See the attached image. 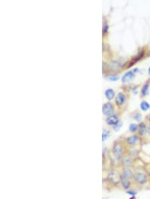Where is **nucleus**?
Instances as JSON below:
<instances>
[{
  "label": "nucleus",
  "instance_id": "5",
  "mask_svg": "<svg viewBox=\"0 0 150 199\" xmlns=\"http://www.w3.org/2000/svg\"><path fill=\"white\" fill-rule=\"evenodd\" d=\"M119 169L122 176L130 180L133 179V176H134V173H135L134 168H133V167L120 166Z\"/></svg>",
  "mask_w": 150,
  "mask_h": 199
},
{
  "label": "nucleus",
  "instance_id": "20",
  "mask_svg": "<svg viewBox=\"0 0 150 199\" xmlns=\"http://www.w3.org/2000/svg\"><path fill=\"white\" fill-rule=\"evenodd\" d=\"M109 134H110V132L108 130L106 129H104L103 131V134H102V140L103 141H105V140L108 138V137L109 136Z\"/></svg>",
  "mask_w": 150,
  "mask_h": 199
},
{
  "label": "nucleus",
  "instance_id": "23",
  "mask_svg": "<svg viewBox=\"0 0 150 199\" xmlns=\"http://www.w3.org/2000/svg\"><path fill=\"white\" fill-rule=\"evenodd\" d=\"M129 199H136V196H132Z\"/></svg>",
  "mask_w": 150,
  "mask_h": 199
},
{
  "label": "nucleus",
  "instance_id": "22",
  "mask_svg": "<svg viewBox=\"0 0 150 199\" xmlns=\"http://www.w3.org/2000/svg\"><path fill=\"white\" fill-rule=\"evenodd\" d=\"M121 126H122L121 123H118L117 125H116V126H114V129H115V130H116V131H118V130H119Z\"/></svg>",
  "mask_w": 150,
  "mask_h": 199
},
{
  "label": "nucleus",
  "instance_id": "4",
  "mask_svg": "<svg viewBox=\"0 0 150 199\" xmlns=\"http://www.w3.org/2000/svg\"><path fill=\"white\" fill-rule=\"evenodd\" d=\"M121 188H122L123 190H124L125 191L130 189H136L135 184L134 182H133V180L128 179L127 178L122 176V175H121Z\"/></svg>",
  "mask_w": 150,
  "mask_h": 199
},
{
  "label": "nucleus",
  "instance_id": "17",
  "mask_svg": "<svg viewBox=\"0 0 150 199\" xmlns=\"http://www.w3.org/2000/svg\"><path fill=\"white\" fill-rule=\"evenodd\" d=\"M125 192H126V194H127V195H130L131 196H136L138 193V190H136V189H130V190H128L125 191Z\"/></svg>",
  "mask_w": 150,
  "mask_h": 199
},
{
  "label": "nucleus",
  "instance_id": "16",
  "mask_svg": "<svg viewBox=\"0 0 150 199\" xmlns=\"http://www.w3.org/2000/svg\"><path fill=\"white\" fill-rule=\"evenodd\" d=\"M130 131L132 132V133H134L136 131H137L138 129H139V126H138L137 124H134V123H132L131 124L130 126Z\"/></svg>",
  "mask_w": 150,
  "mask_h": 199
},
{
  "label": "nucleus",
  "instance_id": "8",
  "mask_svg": "<svg viewBox=\"0 0 150 199\" xmlns=\"http://www.w3.org/2000/svg\"><path fill=\"white\" fill-rule=\"evenodd\" d=\"M114 111V107L111 103H106L103 106V112L106 115H111Z\"/></svg>",
  "mask_w": 150,
  "mask_h": 199
},
{
  "label": "nucleus",
  "instance_id": "25",
  "mask_svg": "<svg viewBox=\"0 0 150 199\" xmlns=\"http://www.w3.org/2000/svg\"><path fill=\"white\" fill-rule=\"evenodd\" d=\"M149 121H150V119H149ZM149 129H150V126H149Z\"/></svg>",
  "mask_w": 150,
  "mask_h": 199
},
{
  "label": "nucleus",
  "instance_id": "11",
  "mask_svg": "<svg viewBox=\"0 0 150 199\" xmlns=\"http://www.w3.org/2000/svg\"><path fill=\"white\" fill-rule=\"evenodd\" d=\"M135 77V75L132 71H130V72H127V73H125L124 75V76L122 77V82L123 83H127V82H129L130 81H132V79Z\"/></svg>",
  "mask_w": 150,
  "mask_h": 199
},
{
  "label": "nucleus",
  "instance_id": "26",
  "mask_svg": "<svg viewBox=\"0 0 150 199\" xmlns=\"http://www.w3.org/2000/svg\"><path fill=\"white\" fill-rule=\"evenodd\" d=\"M103 199H107V198H103Z\"/></svg>",
  "mask_w": 150,
  "mask_h": 199
},
{
  "label": "nucleus",
  "instance_id": "21",
  "mask_svg": "<svg viewBox=\"0 0 150 199\" xmlns=\"http://www.w3.org/2000/svg\"><path fill=\"white\" fill-rule=\"evenodd\" d=\"M134 119H135L136 121H140L141 120V115H140V114L137 113V114H136V115L134 116Z\"/></svg>",
  "mask_w": 150,
  "mask_h": 199
},
{
  "label": "nucleus",
  "instance_id": "12",
  "mask_svg": "<svg viewBox=\"0 0 150 199\" xmlns=\"http://www.w3.org/2000/svg\"><path fill=\"white\" fill-rule=\"evenodd\" d=\"M125 101V96L124 94L120 93L117 95V97L116 98V103H117V105H122L124 104Z\"/></svg>",
  "mask_w": 150,
  "mask_h": 199
},
{
  "label": "nucleus",
  "instance_id": "3",
  "mask_svg": "<svg viewBox=\"0 0 150 199\" xmlns=\"http://www.w3.org/2000/svg\"><path fill=\"white\" fill-rule=\"evenodd\" d=\"M111 151L114 159L120 166V162L127 152V150L125 145L121 142H116L114 143L113 147H112Z\"/></svg>",
  "mask_w": 150,
  "mask_h": 199
},
{
  "label": "nucleus",
  "instance_id": "9",
  "mask_svg": "<svg viewBox=\"0 0 150 199\" xmlns=\"http://www.w3.org/2000/svg\"><path fill=\"white\" fill-rule=\"evenodd\" d=\"M107 123L109 126H116L117 123H119V119L117 116L116 115H111L106 120Z\"/></svg>",
  "mask_w": 150,
  "mask_h": 199
},
{
  "label": "nucleus",
  "instance_id": "18",
  "mask_svg": "<svg viewBox=\"0 0 150 199\" xmlns=\"http://www.w3.org/2000/svg\"><path fill=\"white\" fill-rule=\"evenodd\" d=\"M143 168L146 172V173L148 174L149 177L150 178V162H147L144 164Z\"/></svg>",
  "mask_w": 150,
  "mask_h": 199
},
{
  "label": "nucleus",
  "instance_id": "7",
  "mask_svg": "<svg viewBox=\"0 0 150 199\" xmlns=\"http://www.w3.org/2000/svg\"><path fill=\"white\" fill-rule=\"evenodd\" d=\"M125 141L128 146H130L131 148H133L140 144V138L138 135H133L132 136L127 137Z\"/></svg>",
  "mask_w": 150,
  "mask_h": 199
},
{
  "label": "nucleus",
  "instance_id": "24",
  "mask_svg": "<svg viewBox=\"0 0 150 199\" xmlns=\"http://www.w3.org/2000/svg\"><path fill=\"white\" fill-rule=\"evenodd\" d=\"M149 74L150 75V68H149Z\"/></svg>",
  "mask_w": 150,
  "mask_h": 199
},
{
  "label": "nucleus",
  "instance_id": "10",
  "mask_svg": "<svg viewBox=\"0 0 150 199\" xmlns=\"http://www.w3.org/2000/svg\"><path fill=\"white\" fill-rule=\"evenodd\" d=\"M127 153L129 154L131 157H132L134 160H137L140 158V155H139L138 150L133 149V148H131L129 150H127Z\"/></svg>",
  "mask_w": 150,
  "mask_h": 199
},
{
  "label": "nucleus",
  "instance_id": "2",
  "mask_svg": "<svg viewBox=\"0 0 150 199\" xmlns=\"http://www.w3.org/2000/svg\"><path fill=\"white\" fill-rule=\"evenodd\" d=\"M135 173L133 176V182L137 190L147 187L150 184V178L146 173L143 166H135Z\"/></svg>",
  "mask_w": 150,
  "mask_h": 199
},
{
  "label": "nucleus",
  "instance_id": "14",
  "mask_svg": "<svg viewBox=\"0 0 150 199\" xmlns=\"http://www.w3.org/2000/svg\"><path fill=\"white\" fill-rule=\"evenodd\" d=\"M105 95H106V97H107V99H108L109 100H111L114 98L115 93H114V91L112 89H108V90H106Z\"/></svg>",
  "mask_w": 150,
  "mask_h": 199
},
{
  "label": "nucleus",
  "instance_id": "6",
  "mask_svg": "<svg viewBox=\"0 0 150 199\" xmlns=\"http://www.w3.org/2000/svg\"><path fill=\"white\" fill-rule=\"evenodd\" d=\"M135 162L136 161L133 160L126 152V153L124 156V157L122 158L121 162H120V166L133 167V168H134L135 166Z\"/></svg>",
  "mask_w": 150,
  "mask_h": 199
},
{
  "label": "nucleus",
  "instance_id": "13",
  "mask_svg": "<svg viewBox=\"0 0 150 199\" xmlns=\"http://www.w3.org/2000/svg\"><path fill=\"white\" fill-rule=\"evenodd\" d=\"M147 134H148V129L146 128V125L144 123L140 124V126H139V134L141 136H145Z\"/></svg>",
  "mask_w": 150,
  "mask_h": 199
},
{
  "label": "nucleus",
  "instance_id": "15",
  "mask_svg": "<svg viewBox=\"0 0 150 199\" xmlns=\"http://www.w3.org/2000/svg\"><path fill=\"white\" fill-rule=\"evenodd\" d=\"M140 107H141V109H142L143 111H148L149 109V107H150V106H149V105L146 101H143L142 103H141Z\"/></svg>",
  "mask_w": 150,
  "mask_h": 199
},
{
  "label": "nucleus",
  "instance_id": "1",
  "mask_svg": "<svg viewBox=\"0 0 150 199\" xmlns=\"http://www.w3.org/2000/svg\"><path fill=\"white\" fill-rule=\"evenodd\" d=\"M104 183L108 188H121V172L119 167H111L108 170Z\"/></svg>",
  "mask_w": 150,
  "mask_h": 199
},
{
  "label": "nucleus",
  "instance_id": "19",
  "mask_svg": "<svg viewBox=\"0 0 150 199\" xmlns=\"http://www.w3.org/2000/svg\"><path fill=\"white\" fill-rule=\"evenodd\" d=\"M148 89H149L148 84H146L143 87L142 90H141V93H142L143 95H147L148 94Z\"/></svg>",
  "mask_w": 150,
  "mask_h": 199
}]
</instances>
